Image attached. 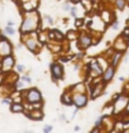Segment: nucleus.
Returning a JSON list of instances; mask_svg holds the SVG:
<instances>
[{
    "label": "nucleus",
    "mask_w": 129,
    "mask_h": 133,
    "mask_svg": "<svg viewBox=\"0 0 129 133\" xmlns=\"http://www.w3.org/2000/svg\"><path fill=\"white\" fill-rule=\"evenodd\" d=\"M38 24V16L36 13H29L24 18L20 30L22 32H29L34 30Z\"/></svg>",
    "instance_id": "1"
},
{
    "label": "nucleus",
    "mask_w": 129,
    "mask_h": 133,
    "mask_svg": "<svg viewBox=\"0 0 129 133\" xmlns=\"http://www.w3.org/2000/svg\"><path fill=\"white\" fill-rule=\"evenodd\" d=\"M26 100L29 102L30 104H36V103H40L41 100V95L38 90L36 89H30L29 91H27L26 94Z\"/></svg>",
    "instance_id": "2"
},
{
    "label": "nucleus",
    "mask_w": 129,
    "mask_h": 133,
    "mask_svg": "<svg viewBox=\"0 0 129 133\" xmlns=\"http://www.w3.org/2000/svg\"><path fill=\"white\" fill-rule=\"evenodd\" d=\"M11 54V44L9 41L5 38H2L0 40V55L2 57H7Z\"/></svg>",
    "instance_id": "3"
},
{
    "label": "nucleus",
    "mask_w": 129,
    "mask_h": 133,
    "mask_svg": "<svg viewBox=\"0 0 129 133\" xmlns=\"http://www.w3.org/2000/svg\"><path fill=\"white\" fill-rule=\"evenodd\" d=\"M1 64H2V70L4 72H8L11 70L12 66L14 65V59L11 55H7V57H4Z\"/></svg>",
    "instance_id": "4"
},
{
    "label": "nucleus",
    "mask_w": 129,
    "mask_h": 133,
    "mask_svg": "<svg viewBox=\"0 0 129 133\" xmlns=\"http://www.w3.org/2000/svg\"><path fill=\"white\" fill-rule=\"evenodd\" d=\"M73 102L75 103L77 107H84L87 104V97L84 94H77L73 98Z\"/></svg>",
    "instance_id": "5"
},
{
    "label": "nucleus",
    "mask_w": 129,
    "mask_h": 133,
    "mask_svg": "<svg viewBox=\"0 0 129 133\" xmlns=\"http://www.w3.org/2000/svg\"><path fill=\"white\" fill-rule=\"evenodd\" d=\"M51 68V74L55 79H62L63 78V68L58 65V64H54L50 66Z\"/></svg>",
    "instance_id": "6"
},
{
    "label": "nucleus",
    "mask_w": 129,
    "mask_h": 133,
    "mask_svg": "<svg viewBox=\"0 0 129 133\" xmlns=\"http://www.w3.org/2000/svg\"><path fill=\"white\" fill-rule=\"evenodd\" d=\"M79 44L82 48H88V46L91 44V37L89 35H82L80 36V39H79Z\"/></svg>",
    "instance_id": "7"
},
{
    "label": "nucleus",
    "mask_w": 129,
    "mask_h": 133,
    "mask_svg": "<svg viewBox=\"0 0 129 133\" xmlns=\"http://www.w3.org/2000/svg\"><path fill=\"white\" fill-rule=\"evenodd\" d=\"M114 67H109L107 70L105 71L104 73V76H103V80L105 81V82H108V81H110L111 79H112V77L114 75Z\"/></svg>",
    "instance_id": "8"
},
{
    "label": "nucleus",
    "mask_w": 129,
    "mask_h": 133,
    "mask_svg": "<svg viewBox=\"0 0 129 133\" xmlns=\"http://www.w3.org/2000/svg\"><path fill=\"white\" fill-rule=\"evenodd\" d=\"M25 44H26V46L31 51H35V49H36L37 44H36V41L34 39H32V38H30V39H27L26 41H25Z\"/></svg>",
    "instance_id": "9"
},
{
    "label": "nucleus",
    "mask_w": 129,
    "mask_h": 133,
    "mask_svg": "<svg viewBox=\"0 0 129 133\" xmlns=\"http://www.w3.org/2000/svg\"><path fill=\"white\" fill-rule=\"evenodd\" d=\"M11 111L12 112H22L23 111V106L19 104V103H16V104L11 105Z\"/></svg>",
    "instance_id": "10"
},
{
    "label": "nucleus",
    "mask_w": 129,
    "mask_h": 133,
    "mask_svg": "<svg viewBox=\"0 0 129 133\" xmlns=\"http://www.w3.org/2000/svg\"><path fill=\"white\" fill-rule=\"evenodd\" d=\"M120 59H121V54H120V53H116L114 54V57H113V59H112V65H113V67L117 66V64H118Z\"/></svg>",
    "instance_id": "11"
},
{
    "label": "nucleus",
    "mask_w": 129,
    "mask_h": 133,
    "mask_svg": "<svg viewBox=\"0 0 129 133\" xmlns=\"http://www.w3.org/2000/svg\"><path fill=\"white\" fill-rule=\"evenodd\" d=\"M116 6L121 10L124 9V7H125V0H116Z\"/></svg>",
    "instance_id": "12"
},
{
    "label": "nucleus",
    "mask_w": 129,
    "mask_h": 133,
    "mask_svg": "<svg viewBox=\"0 0 129 133\" xmlns=\"http://www.w3.org/2000/svg\"><path fill=\"white\" fill-rule=\"evenodd\" d=\"M5 32L8 33V34H11V35H12V34H14L15 30H14V29L12 28L11 26H7V27L5 28Z\"/></svg>",
    "instance_id": "13"
},
{
    "label": "nucleus",
    "mask_w": 129,
    "mask_h": 133,
    "mask_svg": "<svg viewBox=\"0 0 129 133\" xmlns=\"http://www.w3.org/2000/svg\"><path fill=\"white\" fill-rule=\"evenodd\" d=\"M103 119H104V116H101V117L99 118V119L97 120V121L95 122V126H96V127L101 126V123H102V120H103Z\"/></svg>",
    "instance_id": "14"
},
{
    "label": "nucleus",
    "mask_w": 129,
    "mask_h": 133,
    "mask_svg": "<svg viewBox=\"0 0 129 133\" xmlns=\"http://www.w3.org/2000/svg\"><path fill=\"white\" fill-rule=\"evenodd\" d=\"M16 69H17V71H18V72H23L24 71V66H22V65H17L16 66Z\"/></svg>",
    "instance_id": "15"
},
{
    "label": "nucleus",
    "mask_w": 129,
    "mask_h": 133,
    "mask_svg": "<svg viewBox=\"0 0 129 133\" xmlns=\"http://www.w3.org/2000/svg\"><path fill=\"white\" fill-rule=\"evenodd\" d=\"M53 130V127L51 126H49V125H46L45 127V129H44V131L45 132V133H48V132H50V131H51Z\"/></svg>",
    "instance_id": "16"
},
{
    "label": "nucleus",
    "mask_w": 129,
    "mask_h": 133,
    "mask_svg": "<svg viewBox=\"0 0 129 133\" xmlns=\"http://www.w3.org/2000/svg\"><path fill=\"white\" fill-rule=\"evenodd\" d=\"M77 8L76 7H72V9H71V14L73 15V16H75L76 17V15H77Z\"/></svg>",
    "instance_id": "17"
},
{
    "label": "nucleus",
    "mask_w": 129,
    "mask_h": 133,
    "mask_svg": "<svg viewBox=\"0 0 129 133\" xmlns=\"http://www.w3.org/2000/svg\"><path fill=\"white\" fill-rule=\"evenodd\" d=\"M21 80H22V81H25V82H27V83H30V82H31L30 78H28V77H26V76L21 77Z\"/></svg>",
    "instance_id": "18"
},
{
    "label": "nucleus",
    "mask_w": 129,
    "mask_h": 133,
    "mask_svg": "<svg viewBox=\"0 0 129 133\" xmlns=\"http://www.w3.org/2000/svg\"><path fill=\"white\" fill-rule=\"evenodd\" d=\"M82 23H83V19H77L76 26H80V25H82Z\"/></svg>",
    "instance_id": "19"
},
{
    "label": "nucleus",
    "mask_w": 129,
    "mask_h": 133,
    "mask_svg": "<svg viewBox=\"0 0 129 133\" xmlns=\"http://www.w3.org/2000/svg\"><path fill=\"white\" fill-rule=\"evenodd\" d=\"M2 104L10 105V104H11V102H10V100H8V99H5V100H3V101H2Z\"/></svg>",
    "instance_id": "20"
},
{
    "label": "nucleus",
    "mask_w": 129,
    "mask_h": 133,
    "mask_svg": "<svg viewBox=\"0 0 129 133\" xmlns=\"http://www.w3.org/2000/svg\"><path fill=\"white\" fill-rule=\"evenodd\" d=\"M112 27H113L114 29H117V28H118V21H115V22L112 24Z\"/></svg>",
    "instance_id": "21"
},
{
    "label": "nucleus",
    "mask_w": 129,
    "mask_h": 133,
    "mask_svg": "<svg viewBox=\"0 0 129 133\" xmlns=\"http://www.w3.org/2000/svg\"><path fill=\"white\" fill-rule=\"evenodd\" d=\"M17 87H18V88H22L23 87V83L22 82H18V83H17Z\"/></svg>",
    "instance_id": "22"
},
{
    "label": "nucleus",
    "mask_w": 129,
    "mask_h": 133,
    "mask_svg": "<svg viewBox=\"0 0 129 133\" xmlns=\"http://www.w3.org/2000/svg\"><path fill=\"white\" fill-rule=\"evenodd\" d=\"M46 18H48L49 22H50V24H53V19H51V17H50V16H46Z\"/></svg>",
    "instance_id": "23"
},
{
    "label": "nucleus",
    "mask_w": 129,
    "mask_h": 133,
    "mask_svg": "<svg viewBox=\"0 0 129 133\" xmlns=\"http://www.w3.org/2000/svg\"><path fill=\"white\" fill-rule=\"evenodd\" d=\"M64 9H66V10H69V9H70V6H69V5H68V4H67V5H66V6H64Z\"/></svg>",
    "instance_id": "24"
},
{
    "label": "nucleus",
    "mask_w": 129,
    "mask_h": 133,
    "mask_svg": "<svg viewBox=\"0 0 129 133\" xmlns=\"http://www.w3.org/2000/svg\"><path fill=\"white\" fill-rule=\"evenodd\" d=\"M13 24H14L13 22H11V21H9V22H8V26H12Z\"/></svg>",
    "instance_id": "25"
},
{
    "label": "nucleus",
    "mask_w": 129,
    "mask_h": 133,
    "mask_svg": "<svg viewBox=\"0 0 129 133\" xmlns=\"http://www.w3.org/2000/svg\"><path fill=\"white\" fill-rule=\"evenodd\" d=\"M78 57H79V58H82V57H83V54H79Z\"/></svg>",
    "instance_id": "26"
},
{
    "label": "nucleus",
    "mask_w": 129,
    "mask_h": 133,
    "mask_svg": "<svg viewBox=\"0 0 129 133\" xmlns=\"http://www.w3.org/2000/svg\"><path fill=\"white\" fill-rule=\"evenodd\" d=\"M98 131H99V129H98V128H97V129H94V130H93L92 132H98Z\"/></svg>",
    "instance_id": "27"
},
{
    "label": "nucleus",
    "mask_w": 129,
    "mask_h": 133,
    "mask_svg": "<svg viewBox=\"0 0 129 133\" xmlns=\"http://www.w3.org/2000/svg\"><path fill=\"white\" fill-rule=\"evenodd\" d=\"M62 119H63V120L66 119V116H64V115H62Z\"/></svg>",
    "instance_id": "28"
},
{
    "label": "nucleus",
    "mask_w": 129,
    "mask_h": 133,
    "mask_svg": "<svg viewBox=\"0 0 129 133\" xmlns=\"http://www.w3.org/2000/svg\"><path fill=\"white\" fill-rule=\"evenodd\" d=\"M119 80H120V81H123V80H124V78H122V77H120Z\"/></svg>",
    "instance_id": "29"
},
{
    "label": "nucleus",
    "mask_w": 129,
    "mask_h": 133,
    "mask_svg": "<svg viewBox=\"0 0 129 133\" xmlns=\"http://www.w3.org/2000/svg\"><path fill=\"white\" fill-rule=\"evenodd\" d=\"M73 2H78V1H80V0H72Z\"/></svg>",
    "instance_id": "30"
},
{
    "label": "nucleus",
    "mask_w": 129,
    "mask_h": 133,
    "mask_svg": "<svg viewBox=\"0 0 129 133\" xmlns=\"http://www.w3.org/2000/svg\"><path fill=\"white\" fill-rule=\"evenodd\" d=\"M0 69H2V64L0 63Z\"/></svg>",
    "instance_id": "31"
},
{
    "label": "nucleus",
    "mask_w": 129,
    "mask_h": 133,
    "mask_svg": "<svg viewBox=\"0 0 129 133\" xmlns=\"http://www.w3.org/2000/svg\"><path fill=\"white\" fill-rule=\"evenodd\" d=\"M128 1H129V0H128Z\"/></svg>",
    "instance_id": "32"
}]
</instances>
